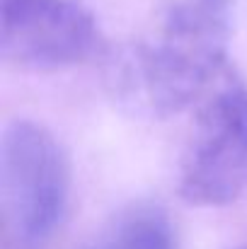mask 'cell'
Here are the masks:
<instances>
[{"label": "cell", "instance_id": "6da1fadb", "mask_svg": "<svg viewBox=\"0 0 247 249\" xmlns=\"http://www.w3.org/2000/svg\"><path fill=\"white\" fill-rule=\"evenodd\" d=\"M233 0H167L136 49V75L153 111L170 116L199 99L228 68Z\"/></svg>", "mask_w": 247, "mask_h": 249}, {"label": "cell", "instance_id": "7a4b0ae2", "mask_svg": "<svg viewBox=\"0 0 247 249\" xmlns=\"http://www.w3.org/2000/svg\"><path fill=\"white\" fill-rule=\"evenodd\" d=\"M71 196V165L56 136L29 119L5 126L0 141V211L22 247L44 245L61 225Z\"/></svg>", "mask_w": 247, "mask_h": 249}, {"label": "cell", "instance_id": "3957f363", "mask_svg": "<svg viewBox=\"0 0 247 249\" xmlns=\"http://www.w3.org/2000/svg\"><path fill=\"white\" fill-rule=\"evenodd\" d=\"M177 189L199 208L235 203L247 191V83L230 66L196 104Z\"/></svg>", "mask_w": 247, "mask_h": 249}, {"label": "cell", "instance_id": "277c9868", "mask_svg": "<svg viewBox=\"0 0 247 249\" xmlns=\"http://www.w3.org/2000/svg\"><path fill=\"white\" fill-rule=\"evenodd\" d=\"M99 44L97 19L80 0H0V51L19 71L80 66Z\"/></svg>", "mask_w": 247, "mask_h": 249}, {"label": "cell", "instance_id": "5b68a950", "mask_svg": "<svg viewBox=\"0 0 247 249\" xmlns=\"http://www.w3.org/2000/svg\"><path fill=\"white\" fill-rule=\"evenodd\" d=\"M87 249H177V232L163 208L133 203L116 213Z\"/></svg>", "mask_w": 247, "mask_h": 249}, {"label": "cell", "instance_id": "8992f818", "mask_svg": "<svg viewBox=\"0 0 247 249\" xmlns=\"http://www.w3.org/2000/svg\"><path fill=\"white\" fill-rule=\"evenodd\" d=\"M238 249H247V245H245V247H238Z\"/></svg>", "mask_w": 247, "mask_h": 249}]
</instances>
